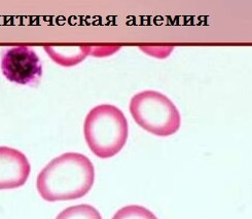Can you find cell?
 Here are the masks:
<instances>
[{"mask_svg":"<svg viewBox=\"0 0 252 219\" xmlns=\"http://www.w3.org/2000/svg\"><path fill=\"white\" fill-rule=\"evenodd\" d=\"M44 50L57 64L65 67H69L81 63L91 53L92 48L89 47V45H81V47L69 48H59L45 45Z\"/></svg>","mask_w":252,"mask_h":219,"instance_id":"obj_6","label":"cell"},{"mask_svg":"<svg viewBox=\"0 0 252 219\" xmlns=\"http://www.w3.org/2000/svg\"><path fill=\"white\" fill-rule=\"evenodd\" d=\"M84 134L92 153L100 158H109L118 155L127 142L128 122L118 107L98 105L88 113Z\"/></svg>","mask_w":252,"mask_h":219,"instance_id":"obj_2","label":"cell"},{"mask_svg":"<svg viewBox=\"0 0 252 219\" xmlns=\"http://www.w3.org/2000/svg\"><path fill=\"white\" fill-rule=\"evenodd\" d=\"M1 71L11 83L22 86H35L42 75L39 57L28 45L6 49L1 57Z\"/></svg>","mask_w":252,"mask_h":219,"instance_id":"obj_4","label":"cell"},{"mask_svg":"<svg viewBox=\"0 0 252 219\" xmlns=\"http://www.w3.org/2000/svg\"><path fill=\"white\" fill-rule=\"evenodd\" d=\"M132 118L142 129L159 137L175 134L181 125L178 109L167 96L156 91H143L130 102Z\"/></svg>","mask_w":252,"mask_h":219,"instance_id":"obj_3","label":"cell"},{"mask_svg":"<svg viewBox=\"0 0 252 219\" xmlns=\"http://www.w3.org/2000/svg\"><path fill=\"white\" fill-rule=\"evenodd\" d=\"M31 167L26 156L15 148L0 146V189H13L26 183Z\"/></svg>","mask_w":252,"mask_h":219,"instance_id":"obj_5","label":"cell"},{"mask_svg":"<svg viewBox=\"0 0 252 219\" xmlns=\"http://www.w3.org/2000/svg\"><path fill=\"white\" fill-rule=\"evenodd\" d=\"M112 219H158L157 216L142 206L130 205L120 209Z\"/></svg>","mask_w":252,"mask_h":219,"instance_id":"obj_8","label":"cell"},{"mask_svg":"<svg viewBox=\"0 0 252 219\" xmlns=\"http://www.w3.org/2000/svg\"><path fill=\"white\" fill-rule=\"evenodd\" d=\"M56 219H102V217L93 206L83 204L65 209Z\"/></svg>","mask_w":252,"mask_h":219,"instance_id":"obj_7","label":"cell"},{"mask_svg":"<svg viewBox=\"0 0 252 219\" xmlns=\"http://www.w3.org/2000/svg\"><path fill=\"white\" fill-rule=\"evenodd\" d=\"M94 180V166L86 156L66 153L42 169L36 187L45 201H69L86 195L93 187Z\"/></svg>","mask_w":252,"mask_h":219,"instance_id":"obj_1","label":"cell"}]
</instances>
